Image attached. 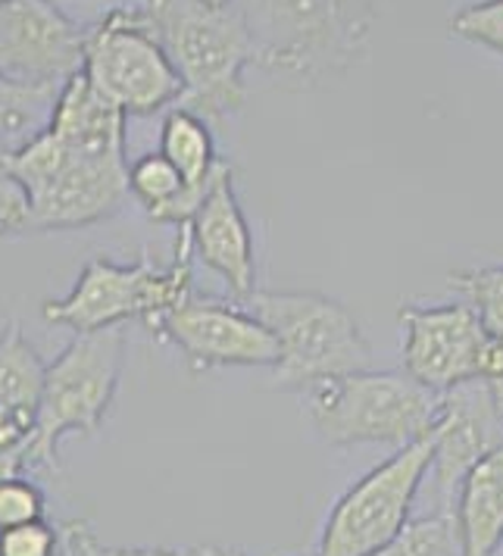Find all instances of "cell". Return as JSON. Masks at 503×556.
Listing matches in <instances>:
<instances>
[{"label":"cell","mask_w":503,"mask_h":556,"mask_svg":"<svg viewBox=\"0 0 503 556\" xmlns=\"http://www.w3.org/2000/svg\"><path fill=\"white\" fill-rule=\"evenodd\" d=\"M435 429L398 447L335 501L316 556H373L410 522V509L431 472Z\"/></svg>","instance_id":"52a82bcc"},{"label":"cell","mask_w":503,"mask_h":556,"mask_svg":"<svg viewBox=\"0 0 503 556\" xmlns=\"http://www.w3.org/2000/svg\"><path fill=\"white\" fill-rule=\"evenodd\" d=\"M48 363L28 344L20 323L0 329V406L38 413Z\"/></svg>","instance_id":"d6986e66"},{"label":"cell","mask_w":503,"mask_h":556,"mask_svg":"<svg viewBox=\"0 0 503 556\" xmlns=\"http://www.w3.org/2000/svg\"><path fill=\"white\" fill-rule=\"evenodd\" d=\"M451 288L473 306L488 334L503 341V266H481L451 276Z\"/></svg>","instance_id":"7402d4cb"},{"label":"cell","mask_w":503,"mask_h":556,"mask_svg":"<svg viewBox=\"0 0 503 556\" xmlns=\"http://www.w3.org/2000/svg\"><path fill=\"white\" fill-rule=\"evenodd\" d=\"M223 556H244L241 551H223Z\"/></svg>","instance_id":"4dcf8cb0"},{"label":"cell","mask_w":503,"mask_h":556,"mask_svg":"<svg viewBox=\"0 0 503 556\" xmlns=\"http://www.w3.org/2000/svg\"><path fill=\"white\" fill-rule=\"evenodd\" d=\"M253 41V66L285 91L344 78L369 51L376 0H235Z\"/></svg>","instance_id":"6da1fadb"},{"label":"cell","mask_w":503,"mask_h":556,"mask_svg":"<svg viewBox=\"0 0 503 556\" xmlns=\"http://www.w3.org/2000/svg\"><path fill=\"white\" fill-rule=\"evenodd\" d=\"M85 76L128 116H151L181 98V78L138 7H116L85 38Z\"/></svg>","instance_id":"ba28073f"},{"label":"cell","mask_w":503,"mask_h":556,"mask_svg":"<svg viewBox=\"0 0 503 556\" xmlns=\"http://www.w3.org/2000/svg\"><path fill=\"white\" fill-rule=\"evenodd\" d=\"M63 529H53L48 519L0 531V556H63Z\"/></svg>","instance_id":"484cf974"},{"label":"cell","mask_w":503,"mask_h":556,"mask_svg":"<svg viewBox=\"0 0 503 556\" xmlns=\"http://www.w3.org/2000/svg\"><path fill=\"white\" fill-rule=\"evenodd\" d=\"M88 28L53 0H10L0 7V73L26 85L63 88L85 70Z\"/></svg>","instance_id":"7c38bea8"},{"label":"cell","mask_w":503,"mask_h":556,"mask_svg":"<svg viewBox=\"0 0 503 556\" xmlns=\"http://www.w3.org/2000/svg\"><path fill=\"white\" fill-rule=\"evenodd\" d=\"M276 334V388L306 391L316 381L373 369V348L344 304L313 291H253L241 301Z\"/></svg>","instance_id":"277c9868"},{"label":"cell","mask_w":503,"mask_h":556,"mask_svg":"<svg viewBox=\"0 0 503 556\" xmlns=\"http://www.w3.org/2000/svg\"><path fill=\"white\" fill-rule=\"evenodd\" d=\"M198 3H206V7H213V10H223V7H231L235 0H198Z\"/></svg>","instance_id":"f546056e"},{"label":"cell","mask_w":503,"mask_h":556,"mask_svg":"<svg viewBox=\"0 0 503 556\" xmlns=\"http://www.w3.org/2000/svg\"><path fill=\"white\" fill-rule=\"evenodd\" d=\"M56 94V85H26L0 73V160L48 131Z\"/></svg>","instance_id":"e0dca14e"},{"label":"cell","mask_w":503,"mask_h":556,"mask_svg":"<svg viewBox=\"0 0 503 556\" xmlns=\"http://www.w3.org/2000/svg\"><path fill=\"white\" fill-rule=\"evenodd\" d=\"M451 35L503 56V0H478L451 16Z\"/></svg>","instance_id":"cb8c5ba5"},{"label":"cell","mask_w":503,"mask_h":556,"mask_svg":"<svg viewBox=\"0 0 503 556\" xmlns=\"http://www.w3.org/2000/svg\"><path fill=\"white\" fill-rule=\"evenodd\" d=\"M63 541H66V554L73 556H223V547H106L98 541L95 529L76 519L63 526Z\"/></svg>","instance_id":"603a6c76"},{"label":"cell","mask_w":503,"mask_h":556,"mask_svg":"<svg viewBox=\"0 0 503 556\" xmlns=\"http://www.w3.org/2000/svg\"><path fill=\"white\" fill-rule=\"evenodd\" d=\"M153 269L156 266L148 253H141L135 263L91 256L73 291L60 301H45L41 316L53 326L73 329L76 334L116 329L128 319H144Z\"/></svg>","instance_id":"4fadbf2b"},{"label":"cell","mask_w":503,"mask_h":556,"mask_svg":"<svg viewBox=\"0 0 503 556\" xmlns=\"http://www.w3.org/2000/svg\"><path fill=\"white\" fill-rule=\"evenodd\" d=\"M460 556H494L503 544V447L476 463L453 497Z\"/></svg>","instance_id":"2e32d148"},{"label":"cell","mask_w":503,"mask_h":556,"mask_svg":"<svg viewBox=\"0 0 503 556\" xmlns=\"http://www.w3.org/2000/svg\"><path fill=\"white\" fill-rule=\"evenodd\" d=\"M3 3H10V0H0V7H3Z\"/></svg>","instance_id":"d6a6232c"},{"label":"cell","mask_w":503,"mask_h":556,"mask_svg":"<svg viewBox=\"0 0 503 556\" xmlns=\"http://www.w3.org/2000/svg\"><path fill=\"white\" fill-rule=\"evenodd\" d=\"M403 331V372L444 394L473 379H503V341L481 326L466 301L441 306L406 304L398 313Z\"/></svg>","instance_id":"9c48e42d"},{"label":"cell","mask_w":503,"mask_h":556,"mask_svg":"<svg viewBox=\"0 0 503 556\" xmlns=\"http://www.w3.org/2000/svg\"><path fill=\"white\" fill-rule=\"evenodd\" d=\"M138 10L181 78L178 110L223 119L244 106L253 41L235 3L213 10L198 0H144Z\"/></svg>","instance_id":"7a4b0ae2"},{"label":"cell","mask_w":503,"mask_h":556,"mask_svg":"<svg viewBox=\"0 0 503 556\" xmlns=\"http://www.w3.org/2000/svg\"><path fill=\"white\" fill-rule=\"evenodd\" d=\"M126 366L123 326L76 334L45 376L28 441V466H60L56 447L66 434H95L106 419Z\"/></svg>","instance_id":"8992f818"},{"label":"cell","mask_w":503,"mask_h":556,"mask_svg":"<svg viewBox=\"0 0 503 556\" xmlns=\"http://www.w3.org/2000/svg\"><path fill=\"white\" fill-rule=\"evenodd\" d=\"M503 447V379H473L441 394L435 422L431 494L438 513L451 516L466 472Z\"/></svg>","instance_id":"30bf717a"},{"label":"cell","mask_w":503,"mask_h":556,"mask_svg":"<svg viewBox=\"0 0 503 556\" xmlns=\"http://www.w3.org/2000/svg\"><path fill=\"white\" fill-rule=\"evenodd\" d=\"M48 504H45V491L28 481L26 476L7 479L0 484V531L16 529L45 519Z\"/></svg>","instance_id":"d4e9b609"},{"label":"cell","mask_w":503,"mask_h":556,"mask_svg":"<svg viewBox=\"0 0 503 556\" xmlns=\"http://www.w3.org/2000/svg\"><path fill=\"white\" fill-rule=\"evenodd\" d=\"M494 556H503V544H501V547H498V554H494Z\"/></svg>","instance_id":"1f68e13d"},{"label":"cell","mask_w":503,"mask_h":556,"mask_svg":"<svg viewBox=\"0 0 503 556\" xmlns=\"http://www.w3.org/2000/svg\"><path fill=\"white\" fill-rule=\"evenodd\" d=\"M153 338L178 348L191 372L219 366H276L278 341L248 306L226 301H188L173 309Z\"/></svg>","instance_id":"8fae6325"},{"label":"cell","mask_w":503,"mask_h":556,"mask_svg":"<svg viewBox=\"0 0 503 556\" xmlns=\"http://www.w3.org/2000/svg\"><path fill=\"white\" fill-rule=\"evenodd\" d=\"M160 153L176 166L185 185H206L216 166V141L206 119L188 110H169L160 128Z\"/></svg>","instance_id":"ac0fdd59"},{"label":"cell","mask_w":503,"mask_h":556,"mask_svg":"<svg viewBox=\"0 0 503 556\" xmlns=\"http://www.w3.org/2000/svg\"><path fill=\"white\" fill-rule=\"evenodd\" d=\"M188 228L194 241V256H201L203 266H210L226 281L238 301H248L256 291V253H253L251 226L238 203L235 176L226 160Z\"/></svg>","instance_id":"5bb4252c"},{"label":"cell","mask_w":503,"mask_h":556,"mask_svg":"<svg viewBox=\"0 0 503 556\" xmlns=\"http://www.w3.org/2000/svg\"><path fill=\"white\" fill-rule=\"evenodd\" d=\"M26 185L32 231H76L116 216L128 198L126 156L70 151L51 131L0 160Z\"/></svg>","instance_id":"5b68a950"},{"label":"cell","mask_w":503,"mask_h":556,"mask_svg":"<svg viewBox=\"0 0 503 556\" xmlns=\"http://www.w3.org/2000/svg\"><path fill=\"white\" fill-rule=\"evenodd\" d=\"M32 231V198L26 185L0 163V238Z\"/></svg>","instance_id":"4316f807"},{"label":"cell","mask_w":503,"mask_h":556,"mask_svg":"<svg viewBox=\"0 0 503 556\" xmlns=\"http://www.w3.org/2000/svg\"><path fill=\"white\" fill-rule=\"evenodd\" d=\"M35 438V413L0 406V454L23 451Z\"/></svg>","instance_id":"83f0119b"},{"label":"cell","mask_w":503,"mask_h":556,"mask_svg":"<svg viewBox=\"0 0 503 556\" xmlns=\"http://www.w3.org/2000/svg\"><path fill=\"white\" fill-rule=\"evenodd\" d=\"M441 394L406 372H348L306 388V416L331 447H406L435 429Z\"/></svg>","instance_id":"3957f363"},{"label":"cell","mask_w":503,"mask_h":556,"mask_svg":"<svg viewBox=\"0 0 503 556\" xmlns=\"http://www.w3.org/2000/svg\"><path fill=\"white\" fill-rule=\"evenodd\" d=\"M28 469V456L26 447L23 451H10V454H0V484L7 479H16V476H23Z\"/></svg>","instance_id":"f1b7e54d"},{"label":"cell","mask_w":503,"mask_h":556,"mask_svg":"<svg viewBox=\"0 0 503 556\" xmlns=\"http://www.w3.org/2000/svg\"><path fill=\"white\" fill-rule=\"evenodd\" d=\"M185 188L188 185L181 173L160 151L144 153L128 166V194L144 206L151 223H156L178 201Z\"/></svg>","instance_id":"ffe728a7"},{"label":"cell","mask_w":503,"mask_h":556,"mask_svg":"<svg viewBox=\"0 0 503 556\" xmlns=\"http://www.w3.org/2000/svg\"><path fill=\"white\" fill-rule=\"evenodd\" d=\"M126 110L110 101L81 70L60 88L48 131L76 153L126 156Z\"/></svg>","instance_id":"9a60e30c"},{"label":"cell","mask_w":503,"mask_h":556,"mask_svg":"<svg viewBox=\"0 0 503 556\" xmlns=\"http://www.w3.org/2000/svg\"><path fill=\"white\" fill-rule=\"evenodd\" d=\"M373 556H460L453 516L435 513L423 519H410L401 534Z\"/></svg>","instance_id":"44dd1931"}]
</instances>
